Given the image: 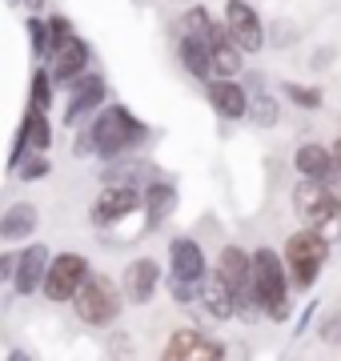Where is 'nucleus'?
<instances>
[{
  "instance_id": "aec40b11",
  "label": "nucleus",
  "mask_w": 341,
  "mask_h": 361,
  "mask_svg": "<svg viewBox=\"0 0 341 361\" xmlns=\"http://www.w3.org/2000/svg\"><path fill=\"white\" fill-rule=\"evenodd\" d=\"M197 301L209 310V317H217V322H229L233 317V310H237V297H233V289L217 277V273H205L201 277V293H197Z\"/></svg>"
},
{
  "instance_id": "412c9836",
  "label": "nucleus",
  "mask_w": 341,
  "mask_h": 361,
  "mask_svg": "<svg viewBox=\"0 0 341 361\" xmlns=\"http://www.w3.org/2000/svg\"><path fill=\"white\" fill-rule=\"evenodd\" d=\"M40 225V213L32 201H16V205L4 209V217H0V241H25L32 237Z\"/></svg>"
},
{
  "instance_id": "a211bd4d",
  "label": "nucleus",
  "mask_w": 341,
  "mask_h": 361,
  "mask_svg": "<svg viewBox=\"0 0 341 361\" xmlns=\"http://www.w3.org/2000/svg\"><path fill=\"white\" fill-rule=\"evenodd\" d=\"M141 209H144V225H149V229L165 225V217H173V209H177V189L161 177L149 180L144 193H141Z\"/></svg>"
},
{
  "instance_id": "cd10ccee",
  "label": "nucleus",
  "mask_w": 341,
  "mask_h": 361,
  "mask_svg": "<svg viewBox=\"0 0 341 361\" xmlns=\"http://www.w3.org/2000/svg\"><path fill=\"white\" fill-rule=\"evenodd\" d=\"M245 116H253V125H257V129H273V125H277V101L261 92V97L245 109Z\"/></svg>"
},
{
  "instance_id": "a878e982",
  "label": "nucleus",
  "mask_w": 341,
  "mask_h": 361,
  "mask_svg": "<svg viewBox=\"0 0 341 361\" xmlns=\"http://www.w3.org/2000/svg\"><path fill=\"white\" fill-rule=\"evenodd\" d=\"M49 104H53V77H49V68H37L32 85H28V109L49 113Z\"/></svg>"
},
{
  "instance_id": "ddd939ff",
  "label": "nucleus",
  "mask_w": 341,
  "mask_h": 361,
  "mask_svg": "<svg viewBox=\"0 0 341 361\" xmlns=\"http://www.w3.org/2000/svg\"><path fill=\"white\" fill-rule=\"evenodd\" d=\"M161 285V265L153 257H137L125 265V277H120V293L129 305H149L153 293H157Z\"/></svg>"
},
{
  "instance_id": "20e7f679",
  "label": "nucleus",
  "mask_w": 341,
  "mask_h": 361,
  "mask_svg": "<svg viewBox=\"0 0 341 361\" xmlns=\"http://www.w3.org/2000/svg\"><path fill=\"white\" fill-rule=\"evenodd\" d=\"M68 305L77 313V322L92 325V329H108L125 310V293H120V285L113 277L89 269V277L77 285V293L68 297Z\"/></svg>"
},
{
  "instance_id": "4be33fe9",
  "label": "nucleus",
  "mask_w": 341,
  "mask_h": 361,
  "mask_svg": "<svg viewBox=\"0 0 341 361\" xmlns=\"http://www.w3.org/2000/svg\"><path fill=\"white\" fill-rule=\"evenodd\" d=\"M177 56H181L185 73L193 80H209L213 68H209V44H205V37H197V32H181L177 37Z\"/></svg>"
},
{
  "instance_id": "9d476101",
  "label": "nucleus",
  "mask_w": 341,
  "mask_h": 361,
  "mask_svg": "<svg viewBox=\"0 0 341 361\" xmlns=\"http://www.w3.org/2000/svg\"><path fill=\"white\" fill-rule=\"evenodd\" d=\"M165 357L169 361H225L229 349L221 341H213L209 334H201V329H177L169 337V345H165Z\"/></svg>"
},
{
  "instance_id": "c756f323",
  "label": "nucleus",
  "mask_w": 341,
  "mask_h": 361,
  "mask_svg": "<svg viewBox=\"0 0 341 361\" xmlns=\"http://www.w3.org/2000/svg\"><path fill=\"white\" fill-rule=\"evenodd\" d=\"M68 32H73V25H68L65 16H49V49H53L56 40H65Z\"/></svg>"
},
{
  "instance_id": "dca6fc26",
  "label": "nucleus",
  "mask_w": 341,
  "mask_h": 361,
  "mask_svg": "<svg viewBox=\"0 0 341 361\" xmlns=\"http://www.w3.org/2000/svg\"><path fill=\"white\" fill-rule=\"evenodd\" d=\"M209 109L221 121H241L245 116V109H249V97H245V89L237 85L233 77H217V80H209Z\"/></svg>"
},
{
  "instance_id": "473e14b6",
  "label": "nucleus",
  "mask_w": 341,
  "mask_h": 361,
  "mask_svg": "<svg viewBox=\"0 0 341 361\" xmlns=\"http://www.w3.org/2000/svg\"><path fill=\"white\" fill-rule=\"evenodd\" d=\"M333 161H337V177H341V137L333 141Z\"/></svg>"
},
{
  "instance_id": "2f4dec72",
  "label": "nucleus",
  "mask_w": 341,
  "mask_h": 361,
  "mask_svg": "<svg viewBox=\"0 0 341 361\" xmlns=\"http://www.w3.org/2000/svg\"><path fill=\"white\" fill-rule=\"evenodd\" d=\"M13 269H16V257L13 253H0V285L13 281Z\"/></svg>"
},
{
  "instance_id": "b1692460",
  "label": "nucleus",
  "mask_w": 341,
  "mask_h": 361,
  "mask_svg": "<svg viewBox=\"0 0 341 361\" xmlns=\"http://www.w3.org/2000/svg\"><path fill=\"white\" fill-rule=\"evenodd\" d=\"M16 137L25 141V149L49 153V145H53V125H49V116L40 113V109H28L25 121H20V129H16Z\"/></svg>"
},
{
  "instance_id": "7c9ffc66",
  "label": "nucleus",
  "mask_w": 341,
  "mask_h": 361,
  "mask_svg": "<svg viewBox=\"0 0 341 361\" xmlns=\"http://www.w3.org/2000/svg\"><path fill=\"white\" fill-rule=\"evenodd\" d=\"M8 4H13L16 13H25V16H37L40 8H44V0H8Z\"/></svg>"
},
{
  "instance_id": "39448f33",
  "label": "nucleus",
  "mask_w": 341,
  "mask_h": 361,
  "mask_svg": "<svg viewBox=\"0 0 341 361\" xmlns=\"http://www.w3.org/2000/svg\"><path fill=\"white\" fill-rule=\"evenodd\" d=\"M281 261H285V273H289V289L305 293V289H314L317 277H321V269H326L329 241H326V237H317L314 229L289 233L285 257H281Z\"/></svg>"
},
{
  "instance_id": "7ed1b4c3",
  "label": "nucleus",
  "mask_w": 341,
  "mask_h": 361,
  "mask_svg": "<svg viewBox=\"0 0 341 361\" xmlns=\"http://www.w3.org/2000/svg\"><path fill=\"white\" fill-rule=\"evenodd\" d=\"M293 205L302 213L305 229H314L317 237H326L329 245L341 241V197L333 193V185L302 177L293 185Z\"/></svg>"
},
{
  "instance_id": "1a4fd4ad",
  "label": "nucleus",
  "mask_w": 341,
  "mask_h": 361,
  "mask_svg": "<svg viewBox=\"0 0 341 361\" xmlns=\"http://www.w3.org/2000/svg\"><path fill=\"white\" fill-rule=\"evenodd\" d=\"M225 28H229V37H233L245 52L265 49V25H261V16H257V8H253L249 0H225Z\"/></svg>"
},
{
  "instance_id": "f03ea898",
  "label": "nucleus",
  "mask_w": 341,
  "mask_h": 361,
  "mask_svg": "<svg viewBox=\"0 0 341 361\" xmlns=\"http://www.w3.org/2000/svg\"><path fill=\"white\" fill-rule=\"evenodd\" d=\"M249 297L253 305L261 310V317L269 322H289L293 317V297H289V273H285V261L281 253L273 249H257L249 253Z\"/></svg>"
},
{
  "instance_id": "393cba45",
  "label": "nucleus",
  "mask_w": 341,
  "mask_h": 361,
  "mask_svg": "<svg viewBox=\"0 0 341 361\" xmlns=\"http://www.w3.org/2000/svg\"><path fill=\"white\" fill-rule=\"evenodd\" d=\"M13 169H16V177H20V180H28V185H32V180H44L49 173H53V161H49V153H37V149H28V153L20 157Z\"/></svg>"
},
{
  "instance_id": "c85d7f7f",
  "label": "nucleus",
  "mask_w": 341,
  "mask_h": 361,
  "mask_svg": "<svg viewBox=\"0 0 341 361\" xmlns=\"http://www.w3.org/2000/svg\"><path fill=\"white\" fill-rule=\"evenodd\" d=\"M285 97H289L293 104H302V109H321V92L309 89V85H293V80H289V85H285Z\"/></svg>"
},
{
  "instance_id": "0eeeda50",
  "label": "nucleus",
  "mask_w": 341,
  "mask_h": 361,
  "mask_svg": "<svg viewBox=\"0 0 341 361\" xmlns=\"http://www.w3.org/2000/svg\"><path fill=\"white\" fill-rule=\"evenodd\" d=\"M132 213H141V189L137 185H105L89 209V221L97 229H113L120 221H129Z\"/></svg>"
},
{
  "instance_id": "6e6552de",
  "label": "nucleus",
  "mask_w": 341,
  "mask_h": 361,
  "mask_svg": "<svg viewBox=\"0 0 341 361\" xmlns=\"http://www.w3.org/2000/svg\"><path fill=\"white\" fill-rule=\"evenodd\" d=\"M49 77H53V85H73V80L89 68V61H92V49H89V40H80L77 32H68L65 40H56L53 49H49Z\"/></svg>"
},
{
  "instance_id": "4468645a",
  "label": "nucleus",
  "mask_w": 341,
  "mask_h": 361,
  "mask_svg": "<svg viewBox=\"0 0 341 361\" xmlns=\"http://www.w3.org/2000/svg\"><path fill=\"white\" fill-rule=\"evenodd\" d=\"M205 273H209V265H205V249H201L193 237H177V241L169 245V277L201 285Z\"/></svg>"
},
{
  "instance_id": "9b49d317",
  "label": "nucleus",
  "mask_w": 341,
  "mask_h": 361,
  "mask_svg": "<svg viewBox=\"0 0 341 361\" xmlns=\"http://www.w3.org/2000/svg\"><path fill=\"white\" fill-rule=\"evenodd\" d=\"M105 104V77L101 73H80L73 85H68V104H65V125H80L89 113H97Z\"/></svg>"
},
{
  "instance_id": "6ab92c4d",
  "label": "nucleus",
  "mask_w": 341,
  "mask_h": 361,
  "mask_svg": "<svg viewBox=\"0 0 341 361\" xmlns=\"http://www.w3.org/2000/svg\"><path fill=\"white\" fill-rule=\"evenodd\" d=\"M213 273L233 289V297L249 293V253L241 245H225L221 253H217V269Z\"/></svg>"
},
{
  "instance_id": "f257e3e1",
  "label": "nucleus",
  "mask_w": 341,
  "mask_h": 361,
  "mask_svg": "<svg viewBox=\"0 0 341 361\" xmlns=\"http://www.w3.org/2000/svg\"><path fill=\"white\" fill-rule=\"evenodd\" d=\"M149 137H153V129L141 116H132L125 104H101L89 133L80 137L77 153H97L101 161H117V157H129L132 149H141Z\"/></svg>"
},
{
  "instance_id": "5701e85b",
  "label": "nucleus",
  "mask_w": 341,
  "mask_h": 361,
  "mask_svg": "<svg viewBox=\"0 0 341 361\" xmlns=\"http://www.w3.org/2000/svg\"><path fill=\"white\" fill-rule=\"evenodd\" d=\"M157 165H149V161H125V157H117V161H108V173H105V185H149V180H157Z\"/></svg>"
},
{
  "instance_id": "2eb2a0df",
  "label": "nucleus",
  "mask_w": 341,
  "mask_h": 361,
  "mask_svg": "<svg viewBox=\"0 0 341 361\" xmlns=\"http://www.w3.org/2000/svg\"><path fill=\"white\" fill-rule=\"evenodd\" d=\"M49 245H28L20 257H16V269H13V289L20 297H32L44 281V269H49Z\"/></svg>"
},
{
  "instance_id": "f3484780",
  "label": "nucleus",
  "mask_w": 341,
  "mask_h": 361,
  "mask_svg": "<svg viewBox=\"0 0 341 361\" xmlns=\"http://www.w3.org/2000/svg\"><path fill=\"white\" fill-rule=\"evenodd\" d=\"M293 169L302 173V177L309 180H326V185H333L337 180V161H333V149H326V145H302L297 153H293Z\"/></svg>"
},
{
  "instance_id": "f8f14e48",
  "label": "nucleus",
  "mask_w": 341,
  "mask_h": 361,
  "mask_svg": "<svg viewBox=\"0 0 341 361\" xmlns=\"http://www.w3.org/2000/svg\"><path fill=\"white\" fill-rule=\"evenodd\" d=\"M205 44H209V68H213V77H237V73H241V65H245V49L229 37L225 20H213Z\"/></svg>"
},
{
  "instance_id": "bb28decb",
  "label": "nucleus",
  "mask_w": 341,
  "mask_h": 361,
  "mask_svg": "<svg viewBox=\"0 0 341 361\" xmlns=\"http://www.w3.org/2000/svg\"><path fill=\"white\" fill-rule=\"evenodd\" d=\"M25 32H28V44H32V56L44 61L49 56V20L44 16H25Z\"/></svg>"
},
{
  "instance_id": "423d86ee",
  "label": "nucleus",
  "mask_w": 341,
  "mask_h": 361,
  "mask_svg": "<svg viewBox=\"0 0 341 361\" xmlns=\"http://www.w3.org/2000/svg\"><path fill=\"white\" fill-rule=\"evenodd\" d=\"M89 257L85 253H56L49 257V269H44V281H40V293L56 301V305H65L68 297L77 293V285L89 277Z\"/></svg>"
}]
</instances>
